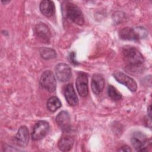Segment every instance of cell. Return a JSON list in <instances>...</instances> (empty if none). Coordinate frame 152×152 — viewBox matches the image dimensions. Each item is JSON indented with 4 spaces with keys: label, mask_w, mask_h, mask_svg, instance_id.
<instances>
[{
    "label": "cell",
    "mask_w": 152,
    "mask_h": 152,
    "mask_svg": "<svg viewBox=\"0 0 152 152\" xmlns=\"http://www.w3.org/2000/svg\"><path fill=\"white\" fill-rule=\"evenodd\" d=\"M64 92L65 99L69 105L76 106L78 104V99L71 84H68L65 86Z\"/></svg>",
    "instance_id": "14"
},
{
    "label": "cell",
    "mask_w": 152,
    "mask_h": 152,
    "mask_svg": "<svg viewBox=\"0 0 152 152\" xmlns=\"http://www.w3.org/2000/svg\"><path fill=\"white\" fill-rule=\"evenodd\" d=\"M36 37L44 43H48L51 37V33L48 26L45 23H39L34 28Z\"/></svg>",
    "instance_id": "8"
},
{
    "label": "cell",
    "mask_w": 152,
    "mask_h": 152,
    "mask_svg": "<svg viewBox=\"0 0 152 152\" xmlns=\"http://www.w3.org/2000/svg\"><path fill=\"white\" fill-rule=\"evenodd\" d=\"M14 140L19 146L24 147L27 145L29 141V132L26 126H21L19 128Z\"/></svg>",
    "instance_id": "11"
},
{
    "label": "cell",
    "mask_w": 152,
    "mask_h": 152,
    "mask_svg": "<svg viewBox=\"0 0 152 152\" xmlns=\"http://www.w3.org/2000/svg\"><path fill=\"white\" fill-rule=\"evenodd\" d=\"M75 84L77 91L80 96H87L88 93L87 75L84 72H80L76 79Z\"/></svg>",
    "instance_id": "9"
},
{
    "label": "cell",
    "mask_w": 152,
    "mask_h": 152,
    "mask_svg": "<svg viewBox=\"0 0 152 152\" xmlns=\"http://www.w3.org/2000/svg\"><path fill=\"white\" fill-rule=\"evenodd\" d=\"M66 12L68 18L75 24L83 26L84 24L83 14L78 6L71 2H68L66 5Z\"/></svg>",
    "instance_id": "3"
},
{
    "label": "cell",
    "mask_w": 152,
    "mask_h": 152,
    "mask_svg": "<svg viewBox=\"0 0 152 152\" xmlns=\"http://www.w3.org/2000/svg\"><path fill=\"white\" fill-rule=\"evenodd\" d=\"M61 102L60 100L55 96L50 97L47 102V108L51 112H55L61 107Z\"/></svg>",
    "instance_id": "17"
},
{
    "label": "cell",
    "mask_w": 152,
    "mask_h": 152,
    "mask_svg": "<svg viewBox=\"0 0 152 152\" xmlns=\"http://www.w3.org/2000/svg\"><path fill=\"white\" fill-rule=\"evenodd\" d=\"M122 53L124 60L130 66L138 67L144 61L142 55L135 47L129 45L125 46L122 48Z\"/></svg>",
    "instance_id": "1"
},
{
    "label": "cell",
    "mask_w": 152,
    "mask_h": 152,
    "mask_svg": "<svg viewBox=\"0 0 152 152\" xmlns=\"http://www.w3.org/2000/svg\"><path fill=\"white\" fill-rule=\"evenodd\" d=\"M39 84L42 88L53 93L56 90V82L53 72L50 70L45 71L41 75Z\"/></svg>",
    "instance_id": "4"
},
{
    "label": "cell",
    "mask_w": 152,
    "mask_h": 152,
    "mask_svg": "<svg viewBox=\"0 0 152 152\" xmlns=\"http://www.w3.org/2000/svg\"><path fill=\"white\" fill-rule=\"evenodd\" d=\"M118 151H131V149L129 148V147L127 145H125L122 147L120 149L118 150Z\"/></svg>",
    "instance_id": "21"
},
{
    "label": "cell",
    "mask_w": 152,
    "mask_h": 152,
    "mask_svg": "<svg viewBox=\"0 0 152 152\" xmlns=\"http://www.w3.org/2000/svg\"><path fill=\"white\" fill-rule=\"evenodd\" d=\"M74 144V139L69 135L62 136L58 143V148L62 151H67L70 150Z\"/></svg>",
    "instance_id": "16"
},
{
    "label": "cell",
    "mask_w": 152,
    "mask_h": 152,
    "mask_svg": "<svg viewBox=\"0 0 152 152\" xmlns=\"http://www.w3.org/2000/svg\"><path fill=\"white\" fill-rule=\"evenodd\" d=\"M40 10L43 15L47 17H51L55 11V4L52 1H42L40 4Z\"/></svg>",
    "instance_id": "15"
},
{
    "label": "cell",
    "mask_w": 152,
    "mask_h": 152,
    "mask_svg": "<svg viewBox=\"0 0 152 152\" xmlns=\"http://www.w3.org/2000/svg\"><path fill=\"white\" fill-rule=\"evenodd\" d=\"M140 32L141 31L138 32L133 28L126 27L119 30V36L122 40L136 41L138 40L142 37Z\"/></svg>",
    "instance_id": "10"
},
{
    "label": "cell",
    "mask_w": 152,
    "mask_h": 152,
    "mask_svg": "<svg viewBox=\"0 0 152 152\" xmlns=\"http://www.w3.org/2000/svg\"><path fill=\"white\" fill-rule=\"evenodd\" d=\"M56 121L61 129L68 132L71 128V121L69 113L66 111L60 112L56 117Z\"/></svg>",
    "instance_id": "12"
},
{
    "label": "cell",
    "mask_w": 152,
    "mask_h": 152,
    "mask_svg": "<svg viewBox=\"0 0 152 152\" xmlns=\"http://www.w3.org/2000/svg\"><path fill=\"white\" fill-rule=\"evenodd\" d=\"M107 94L109 97L114 101H118L122 98V94L112 85H109L108 86Z\"/></svg>",
    "instance_id": "19"
},
{
    "label": "cell",
    "mask_w": 152,
    "mask_h": 152,
    "mask_svg": "<svg viewBox=\"0 0 152 152\" xmlns=\"http://www.w3.org/2000/svg\"><path fill=\"white\" fill-rule=\"evenodd\" d=\"M39 53L41 57L46 60L54 59L56 57V53L55 50L49 48H41L39 49Z\"/></svg>",
    "instance_id": "18"
},
{
    "label": "cell",
    "mask_w": 152,
    "mask_h": 152,
    "mask_svg": "<svg viewBox=\"0 0 152 152\" xmlns=\"http://www.w3.org/2000/svg\"><path fill=\"white\" fill-rule=\"evenodd\" d=\"M55 71L57 79L61 82H66L68 81L71 77V69L70 66L66 64H58L56 66Z\"/></svg>",
    "instance_id": "7"
},
{
    "label": "cell",
    "mask_w": 152,
    "mask_h": 152,
    "mask_svg": "<svg viewBox=\"0 0 152 152\" xmlns=\"http://www.w3.org/2000/svg\"><path fill=\"white\" fill-rule=\"evenodd\" d=\"M131 142L134 148L137 151H146L147 147L150 145L151 141L142 132L137 131L132 133L131 137Z\"/></svg>",
    "instance_id": "2"
},
{
    "label": "cell",
    "mask_w": 152,
    "mask_h": 152,
    "mask_svg": "<svg viewBox=\"0 0 152 152\" xmlns=\"http://www.w3.org/2000/svg\"><path fill=\"white\" fill-rule=\"evenodd\" d=\"M116 80L125 86L131 91L135 92L137 89V84L135 80L122 72H115L113 74Z\"/></svg>",
    "instance_id": "6"
},
{
    "label": "cell",
    "mask_w": 152,
    "mask_h": 152,
    "mask_svg": "<svg viewBox=\"0 0 152 152\" xmlns=\"http://www.w3.org/2000/svg\"><path fill=\"white\" fill-rule=\"evenodd\" d=\"M91 90L96 94H99L102 92L104 87V78L99 74H94L91 78Z\"/></svg>",
    "instance_id": "13"
},
{
    "label": "cell",
    "mask_w": 152,
    "mask_h": 152,
    "mask_svg": "<svg viewBox=\"0 0 152 152\" xmlns=\"http://www.w3.org/2000/svg\"><path fill=\"white\" fill-rule=\"evenodd\" d=\"M49 124L45 121H38L33 127L31 138L34 141H39L43 139L48 133Z\"/></svg>",
    "instance_id": "5"
},
{
    "label": "cell",
    "mask_w": 152,
    "mask_h": 152,
    "mask_svg": "<svg viewBox=\"0 0 152 152\" xmlns=\"http://www.w3.org/2000/svg\"><path fill=\"white\" fill-rule=\"evenodd\" d=\"M75 54L74 52H72L69 55V58H70V60H71V62L73 63L74 64L77 65V64H78V62H77V61L75 60Z\"/></svg>",
    "instance_id": "20"
},
{
    "label": "cell",
    "mask_w": 152,
    "mask_h": 152,
    "mask_svg": "<svg viewBox=\"0 0 152 152\" xmlns=\"http://www.w3.org/2000/svg\"><path fill=\"white\" fill-rule=\"evenodd\" d=\"M147 114H148V116H149V118H150L151 119V106L150 105L149 106H148V109H147Z\"/></svg>",
    "instance_id": "22"
}]
</instances>
